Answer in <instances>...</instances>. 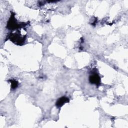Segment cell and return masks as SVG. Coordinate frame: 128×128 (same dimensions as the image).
<instances>
[{
    "label": "cell",
    "instance_id": "obj_1",
    "mask_svg": "<svg viewBox=\"0 0 128 128\" xmlns=\"http://www.w3.org/2000/svg\"><path fill=\"white\" fill-rule=\"evenodd\" d=\"M11 14L7 22L6 28L11 30L24 28L28 24V22H18L15 18V13L13 12H10Z\"/></svg>",
    "mask_w": 128,
    "mask_h": 128
},
{
    "label": "cell",
    "instance_id": "obj_2",
    "mask_svg": "<svg viewBox=\"0 0 128 128\" xmlns=\"http://www.w3.org/2000/svg\"><path fill=\"white\" fill-rule=\"evenodd\" d=\"M26 38V36H22L19 32H16L10 33L6 40H10L15 44L21 46L24 44Z\"/></svg>",
    "mask_w": 128,
    "mask_h": 128
},
{
    "label": "cell",
    "instance_id": "obj_3",
    "mask_svg": "<svg viewBox=\"0 0 128 128\" xmlns=\"http://www.w3.org/2000/svg\"><path fill=\"white\" fill-rule=\"evenodd\" d=\"M89 82L91 84L96 85L97 87H98L101 84L100 77L99 74L96 72V68L94 69L90 72V74L88 78Z\"/></svg>",
    "mask_w": 128,
    "mask_h": 128
},
{
    "label": "cell",
    "instance_id": "obj_4",
    "mask_svg": "<svg viewBox=\"0 0 128 128\" xmlns=\"http://www.w3.org/2000/svg\"><path fill=\"white\" fill-rule=\"evenodd\" d=\"M69 102H70L69 98L65 96H62L57 100L56 102L55 105L57 108H60L62 106L65 104Z\"/></svg>",
    "mask_w": 128,
    "mask_h": 128
},
{
    "label": "cell",
    "instance_id": "obj_5",
    "mask_svg": "<svg viewBox=\"0 0 128 128\" xmlns=\"http://www.w3.org/2000/svg\"><path fill=\"white\" fill-rule=\"evenodd\" d=\"M8 81L10 82L11 84V87H10L11 90H14L18 88V82L16 80L14 79H11V80H9Z\"/></svg>",
    "mask_w": 128,
    "mask_h": 128
}]
</instances>
